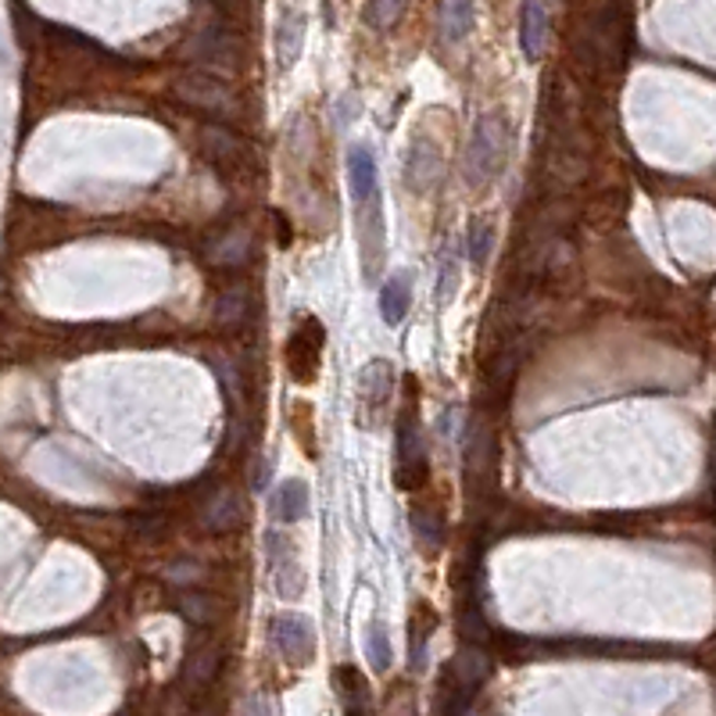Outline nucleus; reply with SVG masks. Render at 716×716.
Returning a JSON list of instances; mask_svg holds the SVG:
<instances>
[{
	"instance_id": "nucleus-13",
	"label": "nucleus",
	"mask_w": 716,
	"mask_h": 716,
	"mask_svg": "<svg viewBox=\"0 0 716 716\" xmlns=\"http://www.w3.org/2000/svg\"><path fill=\"white\" fill-rule=\"evenodd\" d=\"M269 509L277 524H302L308 516V484L305 480H283V484L272 491Z\"/></svg>"
},
{
	"instance_id": "nucleus-20",
	"label": "nucleus",
	"mask_w": 716,
	"mask_h": 716,
	"mask_svg": "<svg viewBox=\"0 0 716 716\" xmlns=\"http://www.w3.org/2000/svg\"><path fill=\"white\" fill-rule=\"evenodd\" d=\"M247 316H251V294L237 286V291H226L219 297V308H215V319L223 322V327H244Z\"/></svg>"
},
{
	"instance_id": "nucleus-14",
	"label": "nucleus",
	"mask_w": 716,
	"mask_h": 716,
	"mask_svg": "<svg viewBox=\"0 0 716 716\" xmlns=\"http://www.w3.org/2000/svg\"><path fill=\"white\" fill-rule=\"evenodd\" d=\"M302 47H305V11L286 8L277 25V61L283 72L294 69V61L302 58Z\"/></svg>"
},
{
	"instance_id": "nucleus-12",
	"label": "nucleus",
	"mask_w": 716,
	"mask_h": 716,
	"mask_svg": "<svg viewBox=\"0 0 716 716\" xmlns=\"http://www.w3.org/2000/svg\"><path fill=\"white\" fill-rule=\"evenodd\" d=\"M544 40H549V4L544 0H524L519 4V47L527 61H538Z\"/></svg>"
},
{
	"instance_id": "nucleus-2",
	"label": "nucleus",
	"mask_w": 716,
	"mask_h": 716,
	"mask_svg": "<svg viewBox=\"0 0 716 716\" xmlns=\"http://www.w3.org/2000/svg\"><path fill=\"white\" fill-rule=\"evenodd\" d=\"M390 395H395V366L387 359L366 362L355 380V420L362 430H376L384 423Z\"/></svg>"
},
{
	"instance_id": "nucleus-10",
	"label": "nucleus",
	"mask_w": 716,
	"mask_h": 716,
	"mask_svg": "<svg viewBox=\"0 0 716 716\" xmlns=\"http://www.w3.org/2000/svg\"><path fill=\"white\" fill-rule=\"evenodd\" d=\"M219 667H223V648H219L215 642H204L198 648H190V656L184 662V692L187 699H198L201 692H208V688L215 684V677H219Z\"/></svg>"
},
{
	"instance_id": "nucleus-4",
	"label": "nucleus",
	"mask_w": 716,
	"mask_h": 716,
	"mask_svg": "<svg viewBox=\"0 0 716 716\" xmlns=\"http://www.w3.org/2000/svg\"><path fill=\"white\" fill-rule=\"evenodd\" d=\"M266 573L272 580V591L286 602L302 598L305 591V570L297 563V544L283 530H266Z\"/></svg>"
},
{
	"instance_id": "nucleus-22",
	"label": "nucleus",
	"mask_w": 716,
	"mask_h": 716,
	"mask_svg": "<svg viewBox=\"0 0 716 716\" xmlns=\"http://www.w3.org/2000/svg\"><path fill=\"white\" fill-rule=\"evenodd\" d=\"M409 519H412V530L420 533V541L426 544V549H437V544L445 541V533H441V516H437V513L423 509V505H412Z\"/></svg>"
},
{
	"instance_id": "nucleus-6",
	"label": "nucleus",
	"mask_w": 716,
	"mask_h": 716,
	"mask_svg": "<svg viewBox=\"0 0 716 716\" xmlns=\"http://www.w3.org/2000/svg\"><path fill=\"white\" fill-rule=\"evenodd\" d=\"M176 94H179V101H187L208 115H219V119H233V115H237L233 90L212 72H190V75H184V80H176Z\"/></svg>"
},
{
	"instance_id": "nucleus-16",
	"label": "nucleus",
	"mask_w": 716,
	"mask_h": 716,
	"mask_svg": "<svg viewBox=\"0 0 716 716\" xmlns=\"http://www.w3.org/2000/svg\"><path fill=\"white\" fill-rule=\"evenodd\" d=\"M409 302H412V283L406 272H398V277H390L380 286V316L387 327H401V319L409 316Z\"/></svg>"
},
{
	"instance_id": "nucleus-15",
	"label": "nucleus",
	"mask_w": 716,
	"mask_h": 716,
	"mask_svg": "<svg viewBox=\"0 0 716 716\" xmlns=\"http://www.w3.org/2000/svg\"><path fill=\"white\" fill-rule=\"evenodd\" d=\"M204 527L212 530V533H226V530H237L240 527V519H244V505H240V494L237 491H219L208 498L204 505Z\"/></svg>"
},
{
	"instance_id": "nucleus-5",
	"label": "nucleus",
	"mask_w": 716,
	"mask_h": 716,
	"mask_svg": "<svg viewBox=\"0 0 716 716\" xmlns=\"http://www.w3.org/2000/svg\"><path fill=\"white\" fill-rule=\"evenodd\" d=\"M322 348H327V330L319 319L305 316L286 337V369L297 384H316L322 369Z\"/></svg>"
},
{
	"instance_id": "nucleus-9",
	"label": "nucleus",
	"mask_w": 716,
	"mask_h": 716,
	"mask_svg": "<svg viewBox=\"0 0 716 716\" xmlns=\"http://www.w3.org/2000/svg\"><path fill=\"white\" fill-rule=\"evenodd\" d=\"M333 688L341 695V706L344 716H376V699H373V688L366 681V673L351 662H341L333 670Z\"/></svg>"
},
{
	"instance_id": "nucleus-17",
	"label": "nucleus",
	"mask_w": 716,
	"mask_h": 716,
	"mask_svg": "<svg viewBox=\"0 0 716 716\" xmlns=\"http://www.w3.org/2000/svg\"><path fill=\"white\" fill-rule=\"evenodd\" d=\"M437 631V613L430 602H415V609L409 613V645H412V670H423L426 659V645L430 634Z\"/></svg>"
},
{
	"instance_id": "nucleus-8",
	"label": "nucleus",
	"mask_w": 716,
	"mask_h": 716,
	"mask_svg": "<svg viewBox=\"0 0 716 716\" xmlns=\"http://www.w3.org/2000/svg\"><path fill=\"white\" fill-rule=\"evenodd\" d=\"M441 148L430 137H415L409 143V154H406V187L412 193H430L437 184H441Z\"/></svg>"
},
{
	"instance_id": "nucleus-18",
	"label": "nucleus",
	"mask_w": 716,
	"mask_h": 716,
	"mask_svg": "<svg viewBox=\"0 0 716 716\" xmlns=\"http://www.w3.org/2000/svg\"><path fill=\"white\" fill-rule=\"evenodd\" d=\"M441 36L448 44H459L473 30V0H441Z\"/></svg>"
},
{
	"instance_id": "nucleus-11",
	"label": "nucleus",
	"mask_w": 716,
	"mask_h": 716,
	"mask_svg": "<svg viewBox=\"0 0 716 716\" xmlns=\"http://www.w3.org/2000/svg\"><path fill=\"white\" fill-rule=\"evenodd\" d=\"M348 193L359 208L380 198V179H376V159L366 143H355L348 151Z\"/></svg>"
},
{
	"instance_id": "nucleus-24",
	"label": "nucleus",
	"mask_w": 716,
	"mask_h": 716,
	"mask_svg": "<svg viewBox=\"0 0 716 716\" xmlns=\"http://www.w3.org/2000/svg\"><path fill=\"white\" fill-rule=\"evenodd\" d=\"M366 648H369V662L376 670H390V637H387V627L380 620H373L369 623V631H366Z\"/></svg>"
},
{
	"instance_id": "nucleus-3",
	"label": "nucleus",
	"mask_w": 716,
	"mask_h": 716,
	"mask_svg": "<svg viewBox=\"0 0 716 716\" xmlns=\"http://www.w3.org/2000/svg\"><path fill=\"white\" fill-rule=\"evenodd\" d=\"M395 459H398V488L401 491H420L430 477V466H426V437H423V423H420V412H415V401L406 406L398 420V448H395Z\"/></svg>"
},
{
	"instance_id": "nucleus-23",
	"label": "nucleus",
	"mask_w": 716,
	"mask_h": 716,
	"mask_svg": "<svg viewBox=\"0 0 716 716\" xmlns=\"http://www.w3.org/2000/svg\"><path fill=\"white\" fill-rule=\"evenodd\" d=\"M409 0H369L366 4V22L373 30H390L401 15H406Z\"/></svg>"
},
{
	"instance_id": "nucleus-26",
	"label": "nucleus",
	"mask_w": 716,
	"mask_h": 716,
	"mask_svg": "<svg viewBox=\"0 0 716 716\" xmlns=\"http://www.w3.org/2000/svg\"><path fill=\"white\" fill-rule=\"evenodd\" d=\"M244 716H272V706H269V702H266L262 695H255L251 702H247Z\"/></svg>"
},
{
	"instance_id": "nucleus-25",
	"label": "nucleus",
	"mask_w": 716,
	"mask_h": 716,
	"mask_svg": "<svg viewBox=\"0 0 716 716\" xmlns=\"http://www.w3.org/2000/svg\"><path fill=\"white\" fill-rule=\"evenodd\" d=\"M212 606H215V598H208V595H179V609H184V617L193 623H212L215 620Z\"/></svg>"
},
{
	"instance_id": "nucleus-1",
	"label": "nucleus",
	"mask_w": 716,
	"mask_h": 716,
	"mask_svg": "<svg viewBox=\"0 0 716 716\" xmlns=\"http://www.w3.org/2000/svg\"><path fill=\"white\" fill-rule=\"evenodd\" d=\"M505 159H509V126H505L502 115H480L473 122L470 143H466V179H470V187H488L502 173Z\"/></svg>"
},
{
	"instance_id": "nucleus-21",
	"label": "nucleus",
	"mask_w": 716,
	"mask_h": 716,
	"mask_svg": "<svg viewBox=\"0 0 716 716\" xmlns=\"http://www.w3.org/2000/svg\"><path fill=\"white\" fill-rule=\"evenodd\" d=\"M459 277H462L459 258H455V255L448 251L445 258H441V266H437V283H434V297H437V305H441V308L451 305L455 291H459Z\"/></svg>"
},
{
	"instance_id": "nucleus-7",
	"label": "nucleus",
	"mask_w": 716,
	"mask_h": 716,
	"mask_svg": "<svg viewBox=\"0 0 716 716\" xmlns=\"http://www.w3.org/2000/svg\"><path fill=\"white\" fill-rule=\"evenodd\" d=\"M269 637L277 653L291 662V667H305L316 656V627L302 613H280L269 623Z\"/></svg>"
},
{
	"instance_id": "nucleus-19",
	"label": "nucleus",
	"mask_w": 716,
	"mask_h": 716,
	"mask_svg": "<svg viewBox=\"0 0 716 716\" xmlns=\"http://www.w3.org/2000/svg\"><path fill=\"white\" fill-rule=\"evenodd\" d=\"M494 251V219L491 215H473L466 226V258L473 269H484Z\"/></svg>"
}]
</instances>
